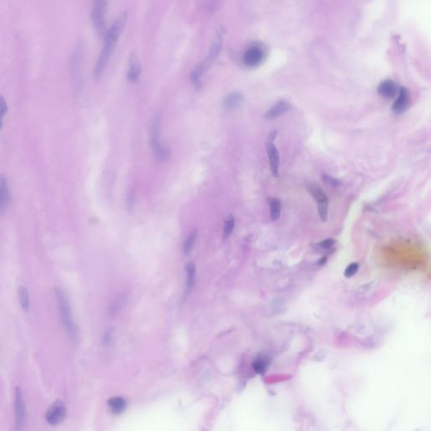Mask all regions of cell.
Returning <instances> with one entry per match:
<instances>
[{
    "mask_svg": "<svg viewBox=\"0 0 431 431\" xmlns=\"http://www.w3.org/2000/svg\"><path fill=\"white\" fill-rule=\"evenodd\" d=\"M290 108V105L286 101H280L277 104H275L272 108L269 110L266 113V117L268 119L272 120L280 117L281 115L284 114L287 112L288 109Z\"/></svg>",
    "mask_w": 431,
    "mask_h": 431,
    "instance_id": "15",
    "label": "cell"
},
{
    "mask_svg": "<svg viewBox=\"0 0 431 431\" xmlns=\"http://www.w3.org/2000/svg\"><path fill=\"white\" fill-rule=\"evenodd\" d=\"M108 405L112 413L119 415L125 410L127 403L122 398L115 397L109 400Z\"/></svg>",
    "mask_w": 431,
    "mask_h": 431,
    "instance_id": "19",
    "label": "cell"
},
{
    "mask_svg": "<svg viewBox=\"0 0 431 431\" xmlns=\"http://www.w3.org/2000/svg\"><path fill=\"white\" fill-rule=\"evenodd\" d=\"M25 423V405L23 394L19 388L15 389L14 395V430L22 431Z\"/></svg>",
    "mask_w": 431,
    "mask_h": 431,
    "instance_id": "8",
    "label": "cell"
},
{
    "mask_svg": "<svg viewBox=\"0 0 431 431\" xmlns=\"http://www.w3.org/2000/svg\"><path fill=\"white\" fill-rule=\"evenodd\" d=\"M253 367L258 373H263L266 368V362L264 359L258 358L254 361Z\"/></svg>",
    "mask_w": 431,
    "mask_h": 431,
    "instance_id": "25",
    "label": "cell"
},
{
    "mask_svg": "<svg viewBox=\"0 0 431 431\" xmlns=\"http://www.w3.org/2000/svg\"><path fill=\"white\" fill-rule=\"evenodd\" d=\"M127 301V296L125 295H117L112 301V304L109 306L108 314L111 317H116L122 311L123 306Z\"/></svg>",
    "mask_w": 431,
    "mask_h": 431,
    "instance_id": "16",
    "label": "cell"
},
{
    "mask_svg": "<svg viewBox=\"0 0 431 431\" xmlns=\"http://www.w3.org/2000/svg\"><path fill=\"white\" fill-rule=\"evenodd\" d=\"M7 110H8V106L5 99L0 95V129L3 127V118L7 112Z\"/></svg>",
    "mask_w": 431,
    "mask_h": 431,
    "instance_id": "24",
    "label": "cell"
},
{
    "mask_svg": "<svg viewBox=\"0 0 431 431\" xmlns=\"http://www.w3.org/2000/svg\"><path fill=\"white\" fill-rule=\"evenodd\" d=\"M270 207H271V216L273 221L279 218L282 212V204L281 201L277 198H272L270 201Z\"/></svg>",
    "mask_w": 431,
    "mask_h": 431,
    "instance_id": "22",
    "label": "cell"
},
{
    "mask_svg": "<svg viewBox=\"0 0 431 431\" xmlns=\"http://www.w3.org/2000/svg\"><path fill=\"white\" fill-rule=\"evenodd\" d=\"M195 266L193 262L188 263L186 266V293L190 294L195 287Z\"/></svg>",
    "mask_w": 431,
    "mask_h": 431,
    "instance_id": "17",
    "label": "cell"
},
{
    "mask_svg": "<svg viewBox=\"0 0 431 431\" xmlns=\"http://www.w3.org/2000/svg\"><path fill=\"white\" fill-rule=\"evenodd\" d=\"M107 8V2L102 0H97L93 5L92 21L95 30L100 35H103L106 29V13Z\"/></svg>",
    "mask_w": 431,
    "mask_h": 431,
    "instance_id": "6",
    "label": "cell"
},
{
    "mask_svg": "<svg viewBox=\"0 0 431 431\" xmlns=\"http://www.w3.org/2000/svg\"><path fill=\"white\" fill-rule=\"evenodd\" d=\"M307 190L317 203L318 214L322 222H326L328 218V196L318 184H309L307 185Z\"/></svg>",
    "mask_w": 431,
    "mask_h": 431,
    "instance_id": "4",
    "label": "cell"
},
{
    "mask_svg": "<svg viewBox=\"0 0 431 431\" xmlns=\"http://www.w3.org/2000/svg\"><path fill=\"white\" fill-rule=\"evenodd\" d=\"M159 118L156 117L152 122V131H151V144L152 148L154 150L155 154L159 157L160 159H166L168 156V150L160 144L159 140Z\"/></svg>",
    "mask_w": 431,
    "mask_h": 431,
    "instance_id": "9",
    "label": "cell"
},
{
    "mask_svg": "<svg viewBox=\"0 0 431 431\" xmlns=\"http://www.w3.org/2000/svg\"><path fill=\"white\" fill-rule=\"evenodd\" d=\"M323 180H325L326 182H328V184H334V185H337V184H339L338 180L334 179V178H332V177L328 176L326 174H323Z\"/></svg>",
    "mask_w": 431,
    "mask_h": 431,
    "instance_id": "28",
    "label": "cell"
},
{
    "mask_svg": "<svg viewBox=\"0 0 431 431\" xmlns=\"http://www.w3.org/2000/svg\"><path fill=\"white\" fill-rule=\"evenodd\" d=\"M358 270L359 264H350V265L348 266L347 268L345 269V271H344V276H345V277H347V278H350V277H352L353 276H355V273L358 272Z\"/></svg>",
    "mask_w": 431,
    "mask_h": 431,
    "instance_id": "26",
    "label": "cell"
},
{
    "mask_svg": "<svg viewBox=\"0 0 431 431\" xmlns=\"http://www.w3.org/2000/svg\"><path fill=\"white\" fill-rule=\"evenodd\" d=\"M377 91L380 95L386 98H393L399 92L398 85L392 79H386L382 82L377 88Z\"/></svg>",
    "mask_w": 431,
    "mask_h": 431,
    "instance_id": "13",
    "label": "cell"
},
{
    "mask_svg": "<svg viewBox=\"0 0 431 431\" xmlns=\"http://www.w3.org/2000/svg\"><path fill=\"white\" fill-rule=\"evenodd\" d=\"M10 191L5 176L0 174V213L2 214L8 209L10 203Z\"/></svg>",
    "mask_w": 431,
    "mask_h": 431,
    "instance_id": "11",
    "label": "cell"
},
{
    "mask_svg": "<svg viewBox=\"0 0 431 431\" xmlns=\"http://www.w3.org/2000/svg\"><path fill=\"white\" fill-rule=\"evenodd\" d=\"M127 20H128V11H124L117 17L112 27L110 28L106 33L103 49L95 66V76H100L108 64L109 60L114 52L117 41L123 28L125 26Z\"/></svg>",
    "mask_w": 431,
    "mask_h": 431,
    "instance_id": "1",
    "label": "cell"
},
{
    "mask_svg": "<svg viewBox=\"0 0 431 431\" xmlns=\"http://www.w3.org/2000/svg\"><path fill=\"white\" fill-rule=\"evenodd\" d=\"M244 100L242 94L239 92H233L228 95L224 101V106L227 109H232L239 106Z\"/></svg>",
    "mask_w": 431,
    "mask_h": 431,
    "instance_id": "20",
    "label": "cell"
},
{
    "mask_svg": "<svg viewBox=\"0 0 431 431\" xmlns=\"http://www.w3.org/2000/svg\"><path fill=\"white\" fill-rule=\"evenodd\" d=\"M234 225H235L234 217L233 216H229L226 219L224 228H223V237H224V239H228L231 236V234L233 233V229H234Z\"/></svg>",
    "mask_w": 431,
    "mask_h": 431,
    "instance_id": "23",
    "label": "cell"
},
{
    "mask_svg": "<svg viewBox=\"0 0 431 431\" xmlns=\"http://www.w3.org/2000/svg\"><path fill=\"white\" fill-rule=\"evenodd\" d=\"M410 105V91L407 88L401 87L399 90V97L397 98L396 101L393 103V112L399 114L404 112L408 106Z\"/></svg>",
    "mask_w": 431,
    "mask_h": 431,
    "instance_id": "12",
    "label": "cell"
},
{
    "mask_svg": "<svg viewBox=\"0 0 431 431\" xmlns=\"http://www.w3.org/2000/svg\"><path fill=\"white\" fill-rule=\"evenodd\" d=\"M224 32H225V30L223 27H220L218 29L217 34L215 35L214 39L212 41L210 50H209L208 55L206 56L205 59L202 60L201 63H198L197 66H195V68L193 69L192 73H191V80L196 85L200 83V80H201V76L203 75V73L208 69L209 67L212 65V63L218 57V55L222 50V46H223Z\"/></svg>",
    "mask_w": 431,
    "mask_h": 431,
    "instance_id": "3",
    "label": "cell"
},
{
    "mask_svg": "<svg viewBox=\"0 0 431 431\" xmlns=\"http://www.w3.org/2000/svg\"><path fill=\"white\" fill-rule=\"evenodd\" d=\"M196 239H197V231L193 230L192 232H190V234L188 235L185 241H184V245H183V250H184L185 255L190 254V251L193 250Z\"/></svg>",
    "mask_w": 431,
    "mask_h": 431,
    "instance_id": "21",
    "label": "cell"
},
{
    "mask_svg": "<svg viewBox=\"0 0 431 431\" xmlns=\"http://www.w3.org/2000/svg\"><path fill=\"white\" fill-rule=\"evenodd\" d=\"M54 292L61 321L71 340L75 343L79 339V330L78 326L73 319V312L68 296L64 290L61 288H56Z\"/></svg>",
    "mask_w": 431,
    "mask_h": 431,
    "instance_id": "2",
    "label": "cell"
},
{
    "mask_svg": "<svg viewBox=\"0 0 431 431\" xmlns=\"http://www.w3.org/2000/svg\"><path fill=\"white\" fill-rule=\"evenodd\" d=\"M142 66L139 62V57L136 53H131L130 59H129V71H128V77L130 81H136L139 79L141 73Z\"/></svg>",
    "mask_w": 431,
    "mask_h": 431,
    "instance_id": "14",
    "label": "cell"
},
{
    "mask_svg": "<svg viewBox=\"0 0 431 431\" xmlns=\"http://www.w3.org/2000/svg\"><path fill=\"white\" fill-rule=\"evenodd\" d=\"M18 295H19V304L25 312L30 309V300L29 290L24 286H19L18 288Z\"/></svg>",
    "mask_w": 431,
    "mask_h": 431,
    "instance_id": "18",
    "label": "cell"
},
{
    "mask_svg": "<svg viewBox=\"0 0 431 431\" xmlns=\"http://www.w3.org/2000/svg\"><path fill=\"white\" fill-rule=\"evenodd\" d=\"M265 56L266 52L262 46L259 44H253L245 50L243 56V61L245 65L254 68L260 65L263 62Z\"/></svg>",
    "mask_w": 431,
    "mask_h": 431,
    "instance_id": "7",
    "label": "cell"
},
{
    "mask_svg": "<svg viewBox=\"0 0 431 431\" xmlns=\"http://www.w3.org/2000/svg\"><path fill=\"white\" fill-rule=\"evenodd\" d=\"M326 261H327V258L323 257L321 259V261H320V265H324L325 264Z\"/></svg>",
    "mask_w": 431,
    "mask_h": 431,
    "instance_id": "29",
    "label": "cell"
},
{
    "mask_svg": "<svg viewBox=\"0 0 431 431\" xmlns=\"http://www.w3.org/2000/svg\"><path fill=\"white\" fill-rule=\"evenodd\" d=\"M277 132L276 131L272 132L269 134L266 142V152L268 154L270 166H271L272 173L274 177H278L279 175V151L277 149V146L274 144V140L277 138Z\"/></svg>",
    "mask_w": 431,
    "mask_h": 431,
    "instance_id": "5",
    "label": "cell"
},
{
    "mask_svg": "<svg viewBox=\"0 0 431 431\" xmlns=\"http://www.w3.org/2000/svg\"><path fill=\"white\" fill-rule=\"evenodd\" d=\"M67 415V410L63 403L56 401L46 413V421L51 426H57L63 422Z\"/></svg>",
    "mask_w": 431,
    "mask_h": 431,
    "instance_id": "10",
    "label": "cell"
},
{
    "mask_svg": "<svg viewBox=\"0 0 431 431\" xmlns=\"http://www.w3.org/2000/svg\"><path fill=\"white\" fill-rule=\"evenodd\" d=\"M335 243H336V241L334 239H328L323 240V241L320 242L318 245H319L320 247L323 248V249L328 250V249H330L332 246H334Z\"/></svg>",
    "mask_w": 431,
    "mask_h": 431,
    "instance_id": "27",
    "label": "cell"
}]
</instances>
